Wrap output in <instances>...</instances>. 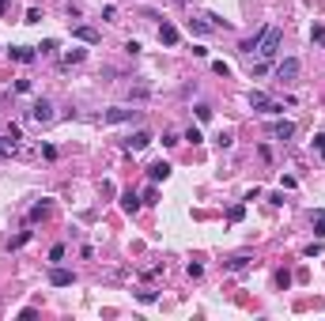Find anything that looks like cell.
I'll return each mask as SVG.
<instances>
[{
    "label": "cell",
    "instance_id": "1",
    "mask_svg": "<svg viewBox=\"0 0 325 321\" xmlns=\"http://www.w3.org/2000/svg\"><path fill=\"white\" fill-rule=\"evenodd\" d=\"M280 42H284V30L280 26H265V30L257 34V57H265V60H272L276 53H280Z\"/></svg>",
    "mask_w": 325,
    "mask_h": 321
},
{
    "label": "cell",
    "instance_id": "2",
    "mask_svg": "<svg viewBox=\"0 0 325 321\" xmlns=\"http://www.w3.org/2000/svg\"><path fill=\"white\" fill-rule=\"evenodd\" d=\"M299 76H302V60L299 57H284L280 64H276V80H280V84H295Z\"/></svg>",
    "mask_w": 325,
    "mask_h": 321
},
{
    "label": "cell",
    "instance_id": "3",
    "mask_svg": "<svg viewBox=\"0 0 325 321\" xmlns=\"http://www.w3.org/2000/svg\"><path fill=\"white\" fill-rule=\"evenodd\" d=\"M250 106L261 110V114H284V106H280V102H272L265 91H250Z\"/></svg>",
    "mask_w": 325,
    "mask_h": 321
},
{
    "label": "cell",
    "instance_id": "4",
    "mask_svg": "<svg viewBox=\"0 0 325 321\" xmlns=\"http://www.w3.org/2000/svg\"><path fill=\"white\" fill-rule=\"evenodd\" d=\"M26 118L34 121V125H50V121H53V102H50V98H38L34 106H30V114H26Z\"/></svg>",
    "mask_w": 325,
    "mask_h": 321
},
{
    "label": "cell",
    "instance_id": "5",
    "mask_svg": "<svg viewBox=\"0 0 325 321\" xmlns=\"http://www.w3.org/2000/svg\"><path fill=\"white\" fill-rule=\"evenodd\" d=\"M132 118H140V110H132V106H114V110L102 114L106 125H121V121H132Z\"/></svg>",
    "mask_w": 325,
    "mask_h": 321
},
{
    "label": "cell",
    "instance_id": "6",
    "mask_svg": "<svg viewBox=\"0 0 325 321\" xmlns=\"http://www.w3.org/2000/svg\"><path fill=\"white\" fill-rule=\"evenodd\" d=\"M268 136H272V140H291V136H295V125H291V121H272V125H268Z\"/></svg>",
    "mask_w": 325,
    "mask_h": 321
},
{
    "label": "cell",
    "instance_id": "7",
    "mask_svg": "<svg viewBox=\"0 0 325 321\" xmlns=\"http://www.w3.org/2000/svg\"><path fill=\"white\" fill-rule=\"evenodd\" d=\"M72 38H80V42H87V46H98V42H102V34L94 30V26H72Z\"/></svg>",
    "mask_w": 325,
    "mask_h": 321
},
{
    "label": "cell",
    "instance_id": "8",
    "mask_svg": "<svg viewBox=\"0 0 325 321\" xmlns=\"http://www.w3.org/2000/svg\"><path fill=\"white\" fill-rule=\"evenodd\" d=\"M148 144H152V132H148V128H140V132H132V136L125 140V148H128V152H144Z\"/></svg>",
    "mask_w": 325,
    "mask_h": 321
},
{
    "label": "cell",
    "instance_id": "9",
    "mask_svg": "<svg viewBox=\"0 0 325 321\" xmlns=\"http://www.w3.org/2000/svg\"><path fill=\"white\" fill-rule=\"evenodd\" d=\"M250 264H254L250 254H234L231 261H223V272H242V268H250Z\"/></svg>",
    "mask_w": 325,
    "mask_h": 321
},
{
    "label": "cell",
    "instance_id": "10",
    "mask_svg": "<svg viewBox=\"0 0 325 321\" xmlns=\"http://www.w3.org/2000/svg\"><path fill=\"white\" fill-rule=\"evenodd\" d=\"M166 178H170V162H152V166H148V182H166Z\"/></svg>",
    "mask_w": 325,
    "mask_h": 321
},
{
    "label": "cell",
    "instance_id": "11",
    "mask_svg": "<svg viewBox=\"0 0 325 321\" xmlns=\"http://www.w3.org/2000/svg\"><path fill=\"white\" fill-rule=\"evenodd\" d=\"M159 42L162 46H178V26L174 23H159Z\"/></svg>",
    "mask_w": 325,
    "mask_h": 321
},
{
    "label": "cell",
    "instance_id": "12",
    "mask_svg": "<svg viewBox=\"0 0 325 321\" xmlns=\"http://www.w3.org/2000/svg\"><path fill=\"white\" fill-rule=\"evenodd\" d=\"M8 53H12V60H19V64H30V60H34V57H38V53H34V50H30V46H12V50H8Z\"/></svg>",
    "mask_w": 325,
    "mask_h": 321
},
{
    "label": "cell",
    "instance_id": "13",
    "mask_svg": "<svg viewBox=\"0 0 325 321\" xmlns=\"http://www.w3.org/2000/svg\"><path fill=\"white\" fill-rule=\"evenodd\" d=\"M72 280H76V276H72L68 268H53V272H50V284H53V288H68Z\"/></svg>",
    "mask_w": 325,
    "mask_h": 321
},
{
    "label": "cell",
    "instance_id": "14",
    "mask_svg": "<svg viewBox=\"0 0 325 321\" xmlns=\"http://www.w3.org/2000/svg\"><path fill=\"white\" fill-rule=\"evenodd\" d=\"M121 208H125V212H128V216H132V212H136V208H140V196H136V193H132V189H128V193H121Z\"/></svg>",
    "mask_w": 325,
    "mask_h": 321
},
{
    "label": "cell",
    "instance_id": "15",
    "mask_svg": "<svg viewBox=\"0 0 325 321\" xmlns=\"http://www.w3.org/2000/svg\"><path fill=\"white\" fill-rule=\"evenodd\" d=\"M189 30H193V34H208L212 23H208V19H189Z\"/></svg>",
    "mask_w": 325,
    "mask_h": 321
},
{
    "label": "cell",
    "instance_id": "16",
    "mask_svg": "<svg viewBox=\"0 0 325 321\" xmlns=\"http://www.w3.org/2000/svg\"><path fill=\"white\" fill-rule=\"evenodd\" d=\"M148 94H152L148 84H132V87H128V98H148Z\"/></svg>",
    "mask_w": 325,
    "mask_h": 321
},
{
    "label": "cell",
    "instance_id": "17",
    "mask_svg": "<svg viewBox=\"0 0 325 321\" xmlns=\"http://www.w3.org/2000/svg\"><path fill=\"white\" fill-rule=\"evenodd\" d=\"M46 216H50V204H34V208H30V223L46 220Z\"/></svg>",
    "mask_w": 325,
    "mask_h": 321
},
{
    "label": "cell",
    "instance_id": "18",
    "mask_svg": "<svg viewBox=\"0 0 325 321\" xmlns=\"http://www.w3.org/2000/svg\"><path fill=\"white\" fill-rule=\"evenodd\" d=\"M242 216H246V208H242V204H234V208H231V212H227V220H231V223H238V220H242Z\"/></svg>",
    "mask_w": 325,
    "mask_h": 321
},
{
    "label": "cell",
    "instance_id": "19",
    "mask_svg": "<svg viewBox=\"0 0 325 321\" xmlns=\"http://www.w3.org/2000/svg\"><path fill=\"white\" fill-rule=\"evenodd\" d=\"M186 272H189V276H193V280H200V276H204V264H197V261H189V268H186Z\"/></svg>",
    "mask_w": 325,
    "mask_h": 321
},
{
    "label": "cell",
    "instance_id": "20",
    "mask_svg": "<svg viewBox=\"0 0 325 321\" xmlns=\"http://www.w3.org/2000/svg\"><path fill=\"white\" fill-rule=\"evenodd\" d=\"M84 60V50H72V53H64V64H80Z\"/></svg>",
    "mask_w": 325,
    "mask_h": 321
},
{
    "label": "cell",
    "instance_id": "21",
    "mask_svg": "<svg viewBox=\"0 0 325 321\" xmlns=\"http://www.w3.org/2000/svg\"><path fill=\"white\" fill-rule=\"evenodd\" d=\"M208 118H212V106H208V102H200V106H197V121H208Z\"/></svg>",
    "mask_w": 325,
    "mask_h": 321
},
{
    "label": "cell",
    "instance_id": "22",
    "mask_svg": "<svg viewBox=\"0 0 325 321\" xmlns=\"http://www.w3.org/2000/svg\"><path fill=\"white\" fill-rule=\"evenodd\" d=\"M212 72H216V76H223V80H227V76H231V68H227V64H223V60H216V64H212Z\"/></svg>",
    "mask_w": 325,
    "mask_h": 321
},
{
    "label": "cell",
    "instance_id": "23",
    "mask_svg": "<svg viewBox=\"0 0 325 321\" xmlns=\"http://www.w3.org/2000/svg\"><path fill=\"white\" fill-rule=\"evenodd\" d=\"M186 140H189V144H200V128L189 125V128H186Z\"/></svg>",
    "mask_w": 325,
    "mask_h": 321
},
{
    "label": "cell",
    "instance_id": "24",
    "mask_svg": "<svg viewBox=\"0 0 325 321\" xmlns=\"http://www.w3.org/2000/svg\"><path fill=\"white\" fill-rule=\"evenodd\" d=\"M216 144H220V148H231V144H234V136H231V132H220V140H216Z\"/></svg>",
    "mask_w": 325,
    "mask_h": 321
},
{
    "label": "cell",
    "instance_id": "25",
    "mask_svg": "<svg viewBox=\"0 0 325 321\" xmlns=\"http://www.w3.org/2000/svg\"><path fill=\"white\" fill-rule=\"evenodd\" d=\"M257 50V34H254V38H246V42H242V53H254Z\"/></svg>",
    "mask_w": 325,
    "mask_h": 321
},
{
    "label": "cell",
    "instance_id": "26",
    "mask_svg": "<svg viewBox=\"0 0 325 321\" xmlns=\"http://www.w3.org/2000/svg\"><path fill=\"white\" fill-rule=\"evenodd\" d=\"M155 200H159V193H155V182H152V189L144 193V204H155Z\"/></svg>",
    "mask_w": 325,
    "mask_h": 321
},
{
    "label": "cell",
    "instance_id": "27",
    "mask_svg": "<svg viewBox=\"0 0 325 321\" xmlns=\"http://www.w3.org/2000/svg\"><path fill=\"white\" fill-rule=\"evenodd\" d=\"M314 144H318V152H322V159H325V132H322V136H318Z\"/></svg>",
    "mask_w": 325,
    "mask_h": 321
},
{
    "label": "cell",
    "instance_id": "28",
    "mask_svg": "<svg viewBox=\"0 0 325 321\" xmlns=\"http://www.w3.org/2000/svg\"><path fill=\"white\" fill-rule=\"evenodd\" d=\"M4 12H8V0H0V16H4Z\"/></svg>",
    "mask_w": 325,
    "mask_h": 321
}]
</instances>
